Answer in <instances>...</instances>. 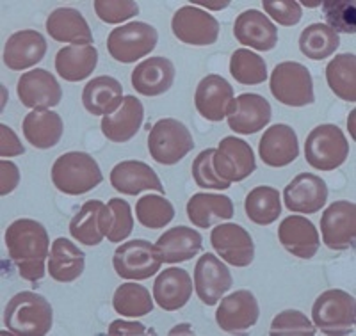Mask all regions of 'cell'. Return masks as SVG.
Here are the masks:
<instances>
[{"label":"cell","instance_id":"1","mask_svg":"<svg viewBox=\"0 0 356 336\" xmlns=\"http://www.w3.org/2000/svg\"><path fill=\"white\" fill-rule=\"evenodd\" d=\"M4 239L18 274L31 283L43 280L44 262L50 256V239L43 224L34 219H17L8 226Z\"/></svg>","mask_w":356,"mask_h":336},{"label":"cell","instance_id":"2","mask_svg":"<svg viewBox=\"0 0 356 336\" xmlns=\"http://www.w3.org/2000/svg\"><path fill=\"white\" fill-rule=\"evenodd\" d=\"M52 306L36 292H20L6 306L4 324L18 336H43L52 329Z\"/></svg>","mask_w":356,"mask_h":336},{"label":"cell","instance_id":"3","mask_svg":"<svg viewBox=\"0 0 356 336\" xmlns=\"http://www.w3.org/2000/svg\"><path fill=\"white\" fill-rule=\"evenodd\" d=\"M104 176L98 162L84 151L61 155L52 166V182L57 191L70 196H81L93 191Z\"/></svg>","mask_w":356,"mask_h":336},{"label":"cell","instance_id":"4","mask_svg":"<svg viewBox=\"0 0 356 336\" xmlns=\"http://www.w3.org/2000/svg\"><path fill=\"white\" fill-rule=\"evenodd\" d=\"M312 319L324 335H349L356 322L355 297L339 288L323 292L312 306Z\"/></svg>","mask_w":356,"mask_h":336},{"label":"cell","instance_id":"5","mask_svg":"<svg viewBox=\"0 0 356 336\" xmlns=\"http://www.w3.org/2000/svg\"><path fill=\"white\" fill-rule=\"evenodd\" d=\"M193 148V135L182 121L164 118L152 126L148 135V151L155 162L162 166H173L180 162Z\"/></svg>","mask_w":356,"mask_h":336},{"label":"cell","instance_id":"6","mask_svg":"<svg viewBox=\"0 0 356 336\" xmlns=\"http://www.w3.org/2000/svg\"><path fill=\"white\" fill-rule=\"evenodd\" d=\"M349 157V142L337 125H319L305 141V158L314 169L333 171Z\"/></svg>","mask_w":356,"mask_h":336},{"label":"cell","instance_id":"7","mask_svg":"<svg viewBox=\"0 0 356 336\" xmlns=\"http://www.w3.org/2000/svg\"><path fill=\"white\" fill-rule=\"evenodd\" d=\"M271 93L280 103L289 107H305L316 101L314 82L307 66L294 61L276 65L269 78Z\"/></svg>","mask_w":356,"mask_h":336},{"label":"cell","instance_id":"8","mask_svg":"<svg viewBox=\"0 0 356 336\" xmlns=\"http://www.w3.org/2000/svg\"><path fill=\"white\" fill-rule=\"evenodd\" d=\"M159 33L145 22H130L116 27L107 37V50L114 61L130 65L145 56H150L157 47Z\"/></svg>","mask_w":356,"mask_h":336},{"label":"cell","instance_id":"9","mask_svg":"<svg viewBox=\"0 0 356 336\" xmlns=\"http://www.w3.org/2000/svg\"><path fill=\"white\" fill-rule=\"evenodd\" d=\"M161 265L162 260L154 244L143 239L122 244L113 256V267L116 274L130 281L148 280L157 274Z\"/></svg>","mask_w":356,"mask_h":336},{"label":"cell","instance_id":"10","mask_svg":"<svg viewBox=\"0 0 356 336\" xmlns=\"http://www.w3.org/2000/svg\"><path fill=\"white\" fill-rule=\"evenodd\" d=\"M212 166L219 178L228 183L243 182L257 169L255 155L251 146L235 135H228L219 142L212 157Z\"/></svg>","mask_w":356,"mask_h":336},{"label":"cell","instance_id":"11","mask_svg":"<svg viewBox=\"0 0 356 336\" xmlns=\"http://www.w3.org/2000/svg\"><path fill=\"white\" fill-rule=\"evenodd\" d=\"M171 31L186 45H214L219 36V22L196 6H184L173 15Z\"/></svg>","mask_w":356,"mask_h":336},{"label":"cell","instance_id":"12","mask_svg":"<svg viewBox=\"0 0 356 336\" xmlns=\"http://www.w3.org/2000/svg\"><path fill=\"white\" fill-rule=\"evenodd\" d=\"M323 242L333 251L353 249L356 240V207L351 201L332 203L321 217Z\"/></svg>","mask_w":356,"mask_h":336},{"label":"cell","instance_id":"13","mask_svg":"<svg viewBox=\"0 0 356 336\" xmlns=\"http://www.w3.org/2000/svg\"><path fill=\"white\" fill-rule=\"evenodd\" d=\"M17 93L25 107L33 110H49L59 106L63 90L52 73L47 69H31L18 78Z\"/></svg>","mask_w":356,"mask_h":336},{"label":"cell","instance_id":"14","mask_svg":"<svg viewBox=\"0 0 356 336\" xmlns=\"http://www.w3.org/2000/svg\"><path fill=\"white\" fill-rule=\"evenodd\" d=\"M212 247L227 264L248 267L255 258V244L243 226L234 223L219 224L211 233Z\"/></svg>","mask_w":356,"mask_h":336},{"label":"cell","instance_id":"15","mask_svg":"<svg viewBox=\"0 0 356 336\" xmlns=\"http://www.w3.org/2000/svg\"><path fill=\"white\" fill-rule=\"evenodd\" d=\"M232 272L216 255H202L195 267V288L200 301L207 306H216L232 288Z\"/></svg>","mask_w":356,"mask_h":336},{"label":"cell","instance_id":"16","mask_svg":"<svg viewBox=\"0 0 356 336\" xmlns=\"http://www.w3.org/2000/svg\"><path fill=\"white\" fill-rule=\"evenodd\" d=\"M273 116L271 106L257 93H243L232 101L228 109V126L243 135L257 134L269 125Z\"/></svg>","mask_w":356,"mask_h":336},{"label":"cell","instance_id":"17","mask_svg":"<svg viewBox=\"0 0 356 336\" xmlns=\"http://www.w3.org/2000/svg\"><path fill=\"white\" fill-rule=\"evenodd\" d=\"M260 315L259 301L250 290H237L222 297L216 312V322L227 333H239L253 328Z\"/></svg>","mask_w":356,"mask_h":336},{"label":"cell","instance_id":"18","mask_svg":"<svg viewBox=\"0 0 356 336\" xmlns=\"http://www.w3.org/2000/svg\"><path fill=\"white\" fill-rule=\"evenodd\" d=\"M285 207L300 214H316L328 201V187L314 173L298 174L284 191Z\"/></svg>","mask_w":356,"mask_h":336},{"label":"cell","instance_id":"19","mask_svg":"<svg viewBox=\"0 0 356 336\" xmlns=\"http://www.w3.org/2000/svg\"><path fill=\"white\" fill-rule=\"evenodd\" d=\"M234 100V87L221 75H207L196 87V109L209 121L218 123L227 118Z\"/></svg>","mask_w":356,"mask_h":336},{"label":"cell","instance_id":"20","mask_svg":"<svg viewBox=\"0 0 356 336\" xmlns=\"http://www.w3.org/2000/svg\"><path fill=\"white\" fill-rule=\"evenodd\" d=\"M259 155L266 166L278 169L294 162L300 155V144L294 128L284 123L269 126L259 142Z\"/></svg>","mask_w":356,"mask_h":336},{"label":"cell","instance_id":"21","mask_svg":"<svg viewBox=\"0 0 356 336\" xmlns=\"http://www.w3.org/2000/svg\"><path fill=\"white\" fill-rule=\"evenodd\" d=\"M278 240L291 255L303 260L314 258L321 246L319 231L303 215H289L284 219L278 228Z\"/></svg>","mask_w":356,"mask_h":336},{"label":"cell","instance_id":"22","mask_svg":"<svg viewBox=\"0 0 356 336\" xmlns=\"http://www.w3.org/2000/svg\"><path fill=\"white\" fill-rule=\"evenodd\" d=\"M235 40L259 52H269L278 43V28L264 12L248 9L241 12L234 25Z\"/></svg>","mask_w":356,"mask_h":336},{"label":"cell","instance_id":"23","mask_svg":"<svg viewBox=\"0 0 356 336\" xmlns=\"http://www.w3.org/2000/svg\"><path fill=\"white\" fill-rule=\"evenodd\" d=\"M111 183L118 192L125 196H138L143 191H157L162 196L166 194L157 173L141 160H123L116 164L111 171Z\"/></svg>","mask_w":356,"mask_h":336},{"label":"cell","instance_id":"24","mask_svg":"<svg viewBox=\"0 0 356 336\" xmlns=\"http://www.w3.org/2000/svg\"><path fill=\"white\" fill-rule=\"evenodd\" d=\"M175 82V65L166 57H150L132 72V87L148 98L161 96Z\"/></svg>","mask_w":356,"mask_h":336},{"label":"cell","instance_id":"25","mask_svg":"<svg viewBox=\"0 0 356 336\" xmlns=\"http://www.w3.org/2000/svg\"><path fill=\"white\" fill-rule=\"evenodd\" d=\"M143 119H145V107L139 98L129 94L123 98L122 106L113 114L102 118V134L113 142H127L138 134Z\"/></svg>","mask_w":356,"mask_h":336},{"label":"cell","instance_id":"26","mask_svg":"<svg viewBox=\"0 0 356 336\" xmlns=\"http://www.w3.org/2000/svg\"><path fill=\"white\" fill-rule=\"evenodd\" d=\"M47 53V41L38 31H20L8 40L4 47V65L13 72L33 68L43 61Z\"/></svg>","mask_w":356,"mask_h":336},{"label":"cell","instance_id":"27","mask_svg":"<svg viewBox=\"0 0 356 336\" xmlns=\"http://www.w3.org/2000/svg\"><path fill=\"white\" fill-rule=\"evenodd\" d=\"M47 33L59 43H72L75 47L93 45V33L88 22L73 8L54 9L47 18Z\"/></svg>","mask_w":356,"mask_h":336},{"label":"cell","instance_id":"28","mask_svg":"<svg viewBox=\"0 0 356 336\" xmlns=\"http://www.w3.org/2000/svg\"><path fill=\"white\" fill-rule=\"evenodd\" d=\"M193 296V280L184 269H164L154 283V299L164 312H178Z\"/></svg>","mask_w":356,"mask_h":336},{"label":"cell","instance_id":"29","mask_svg":"<svg viewBox=\"0 0 356 336\" xmlns=\"http://www.w3.org/2000/svg\"><path fill=\"white\" fill-rule=\"evenodd\" d=\"M202 235L189 226H175L164 231L155 244L162 264H182L193 260L202 251Z\"/></svg>","mask_w":356,"mask_h":336},{"label":"cell","instance_id":"30","mask_svg":"<svg viewBox=\"0 0 356 336\" xmlns=\"http://www.w3.org/2000/svg\"><path fill=\"white\" fill-rule=\"evenodd\" d=\"M234 203L228 196L198 192L187 201V217L195 226L211 228L234 217Z\"/></svg>","mask_w":356,"mask_h":336},{"label":"cell","instance_id":"31","mask_svg":"<svg viewBox=\"0 0 356 336\" xmlns=\"http://www.w3.org/2000/svg\"><path fill=\"white\" fill-rule=\"evenodd\" d=\"M123 98V85L114 77L102 75L86 84L82 106L93 116H107L122 106Z\"/></svg>","mask_w":356,"mask_h":336},{"label":"cell","instance_id":"32","mask_svg":"<svg viewBox=\"0 0 356 336\" xmlns=\"http://www.w3.org/2000/svg\"><path fill=\"white\" fill-rule=\"evenodd\" d=\"M86 255L72 240L59 237L52 242L49 256V272L59 283H72L84 272Z\"/></svg>","mask_w":356,"mask_h":336},{"label":"cell","instance_id":"33","mask_svg":"<svg viewBox=\"0 0 356 336\" xmlns=\"http://www.w3.org/2000/svg\"><path fill=\"white\" fill-rule=\"evenodd\" d=\"M24 135L38 150H49L63 137V119L52 110H33L24 119Z\"/></svg>","mask_w":356,"mask_h":336},{"label":"cell","instance_id":"34","mask_svg":"<svg viewBox=\"0 0 356 336\" xmlns=\"http://www.w3.org/2000/svg\"><path fill=\"white\" fill-rule=\"evenodd\" d=\"M98 65V50L93 45L61 49L56 56L57 75L68 82H81L95 72Z\"/></svg>","mask_w":356,"mask_h":336},{"label":"cell","instance_id":"35","mask_svg":"<svg viewBox=\"0 0 356 336\" xmlns=\"http://www.w3.org/2000/svg\"><path fill=\"white\" fill-rule=\"evenodd\" d=\"M326 82L337 98L356 101V57L355 53L335 56L326 66Z\"/></svg>","mask_w":356,"mask_h":336},{"label":"cell","instance_id":"36","mask_svg":"<svg viewBox=\"0 0 356 336\" xmlns=\"http://www.w3.org/2000/svg\"><path fill=\"white\" fill-rule=\"evenodd\" d=\"M244 210L250 221H253L259 226H269L282 214V201H280V192L275 187L260 185L255 187L244 201Z\"/></svg>","mask_w":356,"mask_h":336},{"label":"cell","instance_id":"37","mask_svg":"<svg viewBox=\"0 0 356 336\" xmlns=\"http://www.w3.org/2000/svg\"><path fill=\"white\" fill-rule=\"evenodd\" d=\"M100 228L109 242L125 240L134 230V215L129 203L125 199L114 198L104 205L100 214Z\"/></svg>","mask_w":356,"mask_h":336},{"label":"cell","instance_id":"38","mask_svg":"<svg viewBox=\"0 0 356 336\" xmlns=\"http://www.w3.org/2000/svg\"><path fill=\"white\" fill-rule=\"evenodd\" d=\"M340 47L339 34L326 24H312L300 36V50L312 61H323Z\"/></svg>","mask_w":356,"mask_h":336},{"label":"cell","instance_id":"39","mask_svg":"<svg viewBox=\"0 0 356 336\" xmlns=\"http://www.w3.org/2000/svg\"><path fill=\"white\" fill-rule=\"evenodd\" d=\"M106 203L91 199L82 205L79 214L70 223V235L84 246H98L106 235L102 233L100 214Z\"/></svg>","mask_w":356,"mask_h":336},{"label":"cell","instance_id":"40","mask_svg":"<svg viewBox=\"0 0 356 336\" xmlns=\"http://www.w3.org/2000/svg\"><path fill=\"white\" fill-rule=\"evenodd\" d=\"M113 308L120 315L145 317L154 310V299H152L148 288L139 283H123L116 288L113 296Z\"/></svg>","mask_w":356,"mask_h":336},{"label":"cell","instance_id":"41","mask_svg":"<svg viewBox=\"0 0 356 336\" xmlns=\"http://www.w3.org/2000/svg\"><path fill=\"white\" fill-rule=\"evenodd\" d=\"M230 73L239 84L259 85L267 81V65L259 53L239 49L230 57Z\"/></svg>","mask_w":356,"mask_h":336},{"label":"cell","instance_id":"42","mask_svg":"<svg viewBox=\"0 0 356 336\" xmlns=\"http://www.w3.org/2000/svg\"><path fill=\"white\" fill-rule=\"evenodd\" d=\"M136 217L145 228L159 230L173 221L175 208L162 194H146L136 205Z\"/></svg>","mask_w":356,"mask_h":336},{"label":"cell","instance_id":"43","mask_svg":"<svg viewBox=\"0 0 356 336\" xmlns=\"http://www.w3.org/2000/svg\"><path fill=\"white\" fill-rule=\"evenodd\" d=\"M317 328L305 313L298 310H285L273 319L269 333L273 336H314Z\"/></svg>","mask_w":356,"mask_h":336},{"label":"cell","instance_id":"44","mask_svg":"<svg viewBox=\"0 0 356 336\" xmlns=\"http://www.w3.org/2000/svg\"><path fill=\"white\" fill-rule=\"evenodd\" d=\"M324 18L328 22V27H332L337 34H355L356 20H355V2H340V0H326L323 2Z\"/></svg>","mask_w":356,"mask_h":336},{"label":"cell","instance_id":"45","mask_svg":"<svg viewBox=\"0 0 356 336\" xmlns=\"http://www.w3.org/2000/svg\"><path fill=\"white\" fill-rule=\"evenodd\" d=\"M216 153V148H207L203 150L193 162V178H195L196 185L202 189H214V191H227L232 183L225 182L219 178L218 173L212 166V157Z\"/></svg>","mask_w":356,"mask_h":336},{"label":"cell","instance_id":"46","mask_svg":"<svg viewBox=\"0 0 356 336\" xmlns=\"http://www.w3.org/2000/svg\"><path fill=\"white\" fill-rule=\"evenodd\" d=\"M95 11L102 22L118 25L136 17L139 6L134 0H95Z\"/></svg>","mask_w":356,"mask_h":336},{"label":"cell","instance_id":"47","mask_svg":"<svg viewBox=\"0 0 356 336\" xmlns=\"http://www.w3.org/2000/svg\"><path fill=\"white\" fill-rule=\"evenodd\" d=\"M264 11L284 27H294L301 20V6L296 0H264Z\"/></svg>","mask_w":356,"mask_h":336},{"label":"cell","instance_id":"48","mask_svg":"<svg viewBox=\"0 0 356 336\" xmlns=\"http://www.w3.org/2000/svg\"><path fill=\"white\" fill-rule=\"evenodd\" d=\"M25 148L20 142L18 135L15 134V130L9 128L8 125H0V157H17V155H24Z\"/></svg>","mask_w":356,"mask_h":336},{"label":"cell","instance_id":"49","mask_svg":"<svg viewBox=\"0 0 356 336\" xmlns=\"http://www.w3.org/2000/svg\"><path fill=\"white\" fill-rule=\"evenodd\" d=\"M20 183V171L17 164L2 160L0 162V196L11 194Z\"/></svg>","mask_w":356,"mask_h":336},{"label":"cell","instance_id":"50","mask_svg":"<svg viewBox=\"0 0 356 336\" xmlns=\"http://www.w3.org/2000/svg\"><path fill=\"white\" fill-rule=\"evenodd\" d=\"M111 336H136V335H145L146 328L141 324V322H127V320H114L109 326Z\"/></svg>","mask_w":356,"mask_h":336},{"label":"cell","instance_id":"51","mask_svg":"<svg viewBox=\"0 0 356 336\" xmlns=\"http://www.w3.org/2000/svg\"><path fill=\"white\" fill-rule=\"evenodd\" d=\"M170 335H195V331L191 329L189 324H180L178 328L171 329Z\"/></svg>","mask_w":356,"mask_h":336},{"label":"cell","instance_id":"52","mask_svg":"<svg viewBox=\"0 0 356 336\" xmlns=\"http://www.w3.org/2000/svg\"><path fill=\"white\" fill-rule=\"evenodd\" d=\"M198 4L207 9H214V11H221V9L228 8V2H198Z\"/></svg>","mask_w":356,"mask_h":336}]
</instances>
